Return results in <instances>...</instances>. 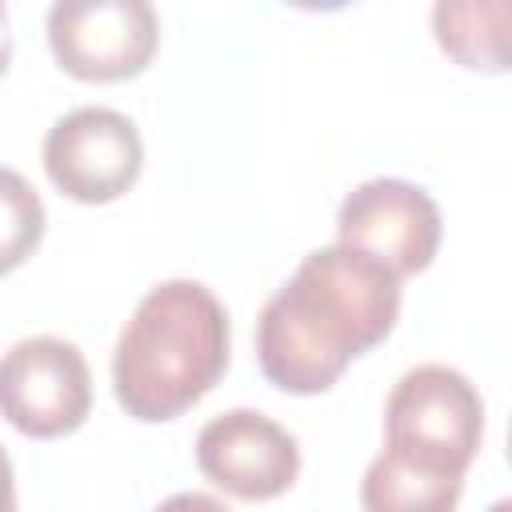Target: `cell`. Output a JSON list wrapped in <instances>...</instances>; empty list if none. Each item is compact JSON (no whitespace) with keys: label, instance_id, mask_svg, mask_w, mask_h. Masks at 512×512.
Segmentation results:
<instances>
[{"label":"cell","instance_id":"obj_1","mask_svg":"<svg viewBox=\"0 0 512 512\" xmlns=\"http://www.w3.org/2000/svg\"><path fill=\"white\" fill-rule=\"evenodd\" d=\"M400 316V276L380 260L328 244L300 260L256 320L264 376L296 396L324 392L348 360L376 348Z\"/></svg>","mask_w":512,"mask_h":512},{"label":"cell","instance_id":"obj_2","mask_svg":"<svg viewBox=\"0 0 512 512\" xmlns=\"http://www.w3.org/2000/svg\"><path fill=\"white\" fill-rule=\"evenodd\" d=\"M228 312L200 280L156 284L124 324L112 352V388L144 424L188 412L228 368Z\"/></svg>","mask_w":512,"mask_h":512},{"label":"cell","instance_id":"obj_3","mask_svg":"<svg viewBox=\"0 0 512 512\" xmlns=\"http://www.w3.org/2000/svg\"><path fill=\"white\" fill-rule=\"evenodd\" d=\"M384 428L392 452L464 476L484 436V400L464 372L448 364H416L396 380L384 404Z\"/></svg>","mask_w":512,"mask_h":512},{"label":"cell","instance_id":"obj_4","mask_svg":"<svg viewBox=\"0 0 512 512\" xmlns=\"http://www.w3.org/2000/svg\"><path fill=\"white\" fill-rule=\"evenodd\" d=\"M92 408V372L84 352L60 336L16 340L0 356V416L36 440L76 432Z\"/></svg>","mask_w":512,"mask_h":512},{"label":"cell","instance_id":"obj_5","mask_svg":"<svg viewBox=\"0 0 512 512\" xmlns=\"http://www.w3.org/2000/svg\"><path fill=\"white\" fill-rule=\"evenodd\" d=\"M144 168V144L136 124L100 104L72 108L44 136L48 180L80 204H108L124 196Z\"/></svg>","mask_w":512,"mask_h":512},{"label":"cell","instance_id":"obj_6","mask_svg":"<svg viewBox=\"0 0 512 512\" xmlns=\"http://www.w3.org/2000/svg\"><path fill=\"white\" fill-rule=\"evenodd\" d=\"M160 40L148 0H56L48 8V44L64 72L80 80L136 76Z\"/></svg>","mask_w":512,"mask_h":512},{"label":"cell","instance_id":"obj_7","mask_svg":"<svg viewBox=\"0 0 512 512\" xmlns=\"http://www.w3.org/2000/svg\"><path fill=\"white\" fill-rule=\"evenodd\" d=\"M336 244L380 260L396 276L424 272L440 248V208L408 180L376 176L352 188L336 212Z\"/></svg>","mask_w":512,"mask_h":512},{"label":"cell","instance_id":"obj_8","mask_svg":"<svg viewBox=\"0 0 512 512\" xmlns=\"http://www.w3.org/2000/svg\"><path fill=\"white\" fill-rule=\"evenodd\" d=\"M200 472L236 500H272L292 488L300 448L288 428L252 408L212 416L196 436Z\"/></svg>","mask_w":512,"mask_h":512},{"label":"cell","instance_id":"obj_9","mask_svg":"<svg viewBox=\"0 0 512 512\" xmlns=\"http://www.w3.org/2000/svg\"><path fill=\"white\" fill-rule=\"evenodd\" d=\"M460 492L464 476L424 468L392 448H384L360 480L364 512H456Z\"/></svg>","mask_w":512,"mask_h":512},{"label":"cell","instance_id":"obj_10","mask_svg":"<svg viewBox=\"0 0 512 512\" xmlns=\"http://www.w3.org/2000/svg\"><path fill=\"white\" fill-rule=\"evenodd\" d=\"M440 48L464 68L500 72L508 64V4L504 0H440L432 8Z\"/></svg>","mask_w":512,"mask_h":512},{"label":"cell","instance_id":"obj_11","mask_svg":"<svg viewBox=\"0 0 512 512\" xmlns=\"http://www.w3.org/2000/svg\"><path fill=\"white\" fill-rule=\"evenodd\" d=\"M44 236V204L40 192L16 172L0 164V276L20 268Z\"/></svg>","mask_w":512,"mask_h":512},{"label":"cell","instance_id":"obj_12","mask_svg":"<svg viewBox=\"0 0 512 512\" xmlns=\"http://www.w3.org/2000/svg\"><path fill=\"white\" fill-rule=\"evenodd\" d=\"M156 512H232L224 500H216V496H208V492H176V496H168Z\"/></svg>","mask_w":512,"mask_h":512},{"label":"cell","instance_id":"obj_13","mask_svg":"<svg viewBox=\"0 0 512 512\" xmlns=\"http://www.w3.org/2000/svg\"><path fill=\"white\" fill-rule=\"evenodd\" d=\"M0 512H16V480H12V460L0 444Z\"/></svg>","mask_w":512,"mask_h":512},{"label":"cell","instance_id":"obj_14","mask_svg":"<svg viewBox=\"0 0 512 512\" xmlns=\"http://www.w3.org/2000/svg\"><path fill=\"white\" fill-rule=\"evenodd\" d=\"M12 60V28H8V8L0 4V72L8 68Z\"/></svg>","mask_w":512,"mask_h":512},{"label":"cell","instance_id":"obj_15","mask_svg":"<svg viewBox=\"0 0 512 512\" xmlns=\"http://www.w3.org/2000/svg\"><path fill=\"white\" fill-rule=\"evenodd\" d=\"M492 512H508V500H500V504H492Z\"/></svg>","mask_w":512,"mask_h":512}]
</instances>
